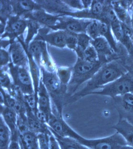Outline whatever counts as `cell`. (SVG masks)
<instances>
[{
	"label": "cell",
	"instance_id": "obj_1",
	"mask_svg": "<svg viewBox=\"0 0 133 149\" xmlns=\"http://www.w3.org/2000/svg\"><path fill=\"white\" fill-rule=\"evenodd\" d=\"M127 72L123 66L116 62H112L103 65L81 90L68 98L66 105L90 95L93 92L115 81Z\"/></svg>",
	"mask_w": 133,
	"mask_h": 149
},
{
	"label": "cell",
	"instance_id": "obj_2",
	"mask_svg": "<svg viewBox=\"0 0 133 149\" xmlns=\"http://www.w3.org/2000/svg\"><path fill=\"white\" fill-rule=\"evenodd\" d=\"M40 68L41 81L51 99L52 114L56 116L62 117L63 108L66 105L67 99V86L62 84L56 71L49 72L42 65Z\"/></svg>",
	"mask_w": 133,
	"mask_h": 149
},
{
	"label": "cell",
	"instance_id": "obj_3",
	"mask_svg": "<svg viewBox=\"0 0 133 149\" xmlns=\"http://www.w3.org/2000/svg\"><path fill=\"white\" fill-rule=\"evenodd\" d=\"M102 63H92L79 58L72 68L70 81L67 86V99L77 91L80 86L89 81L101 67Z\"/></svg>",
	"mask_w": 133,
	"mask_h": 149
},
{
	"label": "cell",
	"instance_id": "obj_4",
	"mask_svg": "<svg viewBox=\"0 0 133 149\" xmlns=\"http://www.w3.org/2000/svg\"><path fill=\"white\" fill-rule=\"evenodd\" d=\"M129 93H133V76L127 72L115 81L93 92L90 95L106 96L114 99Z\"/></svg>",
	"mask_w": 133,
	"mask_h": 149
},
{
	"label": "cell",
	"instance_id": "obj_5",
	"mask_svg": "<svg viewBox=\"0 0 133 149\" xmlns=\"http://www.w3.org/2000/svg\"><path fill=\"white\" fill-rule=\"evenodd\" d=\"M8 72L14 84L24 95L35 94L33 80L29 70L15 66L12 62L8 65Z\"/></svg>",
	"mask_w": 133,
	"mask_h": 149
},
{
	"label": "cell",
	"instance_id": "obj_6",
	"mask_svg": "<svg viewBox=\"0 0 133 149\" xmlns=\"http://www.w3.org/2000/svg\"><path fill=\"white\" fill-rule=\"evenodd\" d=\"M77 141L90 149H120L127 145L123 137L117 132L107 137L92 139L81 136Z\"/></svg>",
	"mask_w": 133,
	"mask_h": 149
},
{
	"label": "cell",
	"instance_id": "obj_7",
	"mask_svg": "<svg viewBox=\"0 0 133 149\" xmlns=\"http://www.w3.org/2000/svg\"><path fill=\"white\" fill-rule=\"evenodd\" d=\"M93 20L61 16L56 24L50 29L55 30L66 31L77 34L86 33L87 27Z\"/></svg>",
	"mask_w": 133,
	"mask_h": 149
},
{
	"label": "cell",
	"instance_id": "obj_8",
	"mask_svg": "<svg viewBox=\"0 0 133 149\" xmlns=\"http://www.w3.org/2000/svg\"><path fill=\"white\" fill-rule=\"evenodd\" d=\"M47 125L52 134L61 137L71 138L77 141L81 136L68 124L63 117L56 116L52 114Z\"/></svg>",
	"mask_w": 133,
	"mask_h": 149
},
{
	"label": "cell",
	"instance_id": "obj_9",
	"mask_svg": "<svg viewBox=\"0 0 133 149\" xmlns=\"http://www.w3.org/2000/svg\"><path fill=\"white\" fill-rule=\"evenodd\" d=\"M27 27V20L17 16H11L8 19L4 34L1 38L8 37L10 43L15 42V39L23 34Z\"/></svg>",
	"mask_w": 133,
	"mask_h": 149
},
{
	"label": "cell",
	"instance_id": "obj_10",
	"mask_svg": "<svg viewBox=\"0 0 133 149\" xmlns=\"http://www.w3.org/2000/svg\"><path fill=\"white\" fill-rule=\"evenodd\" d=\"M113 100L119 118L124 119L133 125V93L126 94Z\"/></svg>",
	"mask_w": 133,
	"mask_h": 149
},
{
	"label": "cell",
	"instance_id": "obj_11",
	"mask_svg": "<svg viewBox=\"0 0 133 149\" xmlns=\"http://www.w3.org/2000/svg\"><path fill=\"white\" fill-rule=\"evenodd\" d=\"M48 27L39 31V34L35 39L40 40L54 46L63 48L66 46V41L70 32L66 31L59 30L48 33Z\"/></svg>",
	"mask_w": 133,
	"mask_h": 149
},
{
	"label": "cell",
	"instance_id": "obj_12",
	"mask_svg": "<svg viewBox=\"0 0 133 149\" xmlns=\"http://www.w3.org/2000/svg\"><path fill=\"white\" fill-rule=\"evenodd\" d=\"M34 2L46 12L54 15L70 16L71 13L77 11L70 7L62 1H35Z\"/></svg>",
	"mask_w": 133,
	"mask_h": 149
},
{
	"label": "cell",
	"instance_id": "obj_13",
	"mask_svg": "<svg viewBox=\"0 0 133 149\" xmlns=\"http://www.w3.org/2000/svg\"><path fill=\"white\" fill-rule=\"evenodd\" d=\"M18 42L15 41L10 45L9 53L11 62L15 66L29 68V61L22 40L18 38Z\"/></svg>",
	"mask_w": 133,
	"mask_h": 149
},
{
	"label": "cell",
	"instance_id": "obj_14",
	"mask_svg": "<svg viewBox=\"0 0 133 149\" xmlns=\"http://www.w3.org/2000/svg\"><path fill=\"white\" fill-rule=\"evenodd\" d=\"M22 17L24 19L33 20L50 28L56 24L61 16L50 14L42 9L29 13Z\"/></svg>",
	"mask_w": 133,
	"mask_h": 149
},
{
	"label": "cell",
	"instance_id": "obj_15",
	"mask_svg": "<svg viewBox=\"0 0 133 149\" xmlns=\"http://www.w3.org/2000/svg\"><path fill=\"white\" fill-rule=\"evenodd\" d=\"M10 3L13 16L21 17L29 13L42 9L34 1H11Z\"/></svg>",
	"mask_w": 133,
	"mask_h": 149
},
{
	"label": "cell",
	"instance_id": "obj_16",
	"mask_svg": "<svg viewBox=\"0 0 133 149\" xmlns=\"http://www.w3.org/2000/svg\"><path fill=\"white\" fill-rule=\"evenodd\" d=\"M26 108L27 126L29 131L37 135L40 134H51L52 132L48 125L40 121L33 111Z\"/></svg>",
	"mask_w": 133,
	"mask_h": 149
},
{
	"label": "cell",
	"instance_id": "obj_17",
	"mask_svg": "<svg viewBox=\"0 0 133 149\" xmlns=\"http://www.w3.org/2000/svg\"><path fill=\"white\" fill-rule=\"evenodd\" d=\"M37 97L38 109L45 113L50 119L53 114L51 99L41 80L38 89Z\"/></svg>",
	"mask_w": 133,
	"mask_h": 149
},
{
	"label": "cell",
	"instance_id": "obj_18",
	"mask_svg": "<svg viewBox=\"0 0 133 149\" xmlns=\"http://www.w3.org/2000/svg\"><path fill=\"white\" fill-rule=\"evenodd\" d=\"M1 117L10 130L11 136L19 134L17 127L18 115L13 110L1 105Z\"/></svg>",
	"mask_w": 133,
	"mask_h": 149
},
{
	"label": "cell",
	"instance_id": "obj_19",
	"mask_svg": "<svg viewBox=\"0 0 133 149\" xmlns=\"http://www.w3.org/2000/svg\"><path fill=\"white\" fill-rule=\"evenodd\" d=\"M91 44L94 47L98 54L99 61L105 62L107 58L111 56L114 52L108 42L102 37L100 36L92 40Z\"/></svg>",
	"mask_w": 133,
	"mask_h": 149
},
{
	"label": "cell",
	"instance_id": "obj_20",
	"mask_svg": "<svg viewBox=\"0 0 133 149\" xmlns=\"http://www.w3.org/2000/svg\"><path fill=\"white\" fill-rule=\"evenodd\" d=\"M112 128L125 140L127 145L133 147V125L124 119L119 118Z\"/></svg>",
	"mask_w": 133,
	"mask_h": 149
},
{
	"label": "cell",
	"instance_id": "obj_21",
	"mask_svg": "<svg viewBox=\"0 0 133 149\" xmlns=\"http://www.w3.org/2000/svg\"><path fill=\"white\" fill-rule=\"evenodd\" d=\"M47 48L46 43L44 41L34 39L29 46L28 51L38 66L40 67L42 65V54Z\"/></svg>",
	"mask_w": 133,
	"mask_h": 149
},
{
	"label": "cell",
	"instance_id": "obj_22",
	"mask_svg": "<svg viewBox=\"0 0 133 149\" xmlns=\"http://www.w3.org/2000/svg\"><path fill=\"white\" fill-rule=\"evenodd\" d=\"M99 33L100 36L104 38L108 42L114 52H116L118 51L117 43L110 24L100 20Z\"/></svg>",
	"mask_w": 133,
	"mask_h": 149
},
{
	"label": "cell",
	"instance_id": "obj_23",
	"mask_svg": "<svg viewBox=\"0 0 133 149\" xmlns=\"http://www.w3.org/2000/svg\"><path fill=\"white\" fill-rule=\"evenodd\" d=\"M110 4L115 11L119 21L127 25L129 23L130 25V17L128 14V9L124 6L121 1H111Z\"/></svg>",
	"mask_w": 133,
	"mask_h": 149
},
{
	"label": "cell",
	"instance_id": "obj_24",
	"mask_svg": "<svg viewBox=\"0 0 133 149\" xmlns=\"http://www.w3.org/2000/svg\"><path fill=\"white\" fill-rule=\"evenodd\" d=\"M52 134L57 140L61 149H90L75 140Z\"/></svg>",
	"mask_w": 133,
	"mask_h": 149
},
{
	"label": "cell",
	"instance_id": "obj_25",
	"mask_svg": "<svg viewBox=\"0 0 133 149\" xmlns=\"http://www.w3.org/2000/svg\"><path fill=\"white\" fill-rule=\"evenodd\" d=\"M11 133L3 119L0 120V149H8L11 141Z\"/></svg>",
	"mask_w": 133,
	"mask_h": 149
},
{
	"label": "cell",
	"instance_id": "obj_26",
	"mask_svg": "<svg viewBox=\"0 0 133 149\" xmlns=\"http://www.w3.org/2000/svg\"><path fill=\"white\" fill-rule=\"evenodd\" d=\"M78 45L75 50L78 58L83 59V53L84 50L90 46L91 38L86 33L77 34Z\"/></svg>",
	"mask_w": 133,
	"mask_h": 149
},
{
	"label": "cell",
	"instance_id": "obj_27",
	"mask_svg": "<svg viewBox=\"0 0 133 149\" xmlns=\"http://www.w3.org/2000/svg\"><path fill=\"white\" fill-rule=\"evenodd\" d=\"M104 1H93L90 8L88 9L91 19L101 21L102 15L105 7Z\"/></svg>",
	"mask_w": 133,
	"mask_h": 149
},
{
	"label": "cell",
	"instance_id": "obj_28",
	"mask_svg": "<svg viewBox=\"0 0 133 149\" xmlns=\"http://www.w3.org/2000/svg\"><path fill=\"white\" fill-rule=\"evenodd\" d=\"M20 138L28 149H40L37 136L29 131H27L20 135Z\"/></svg>",
	"mask_w": 133,
	"mask_h": 149
},
{
	"label": "cell",
	"instance_id": "obj_29",
	"mask_svg": "<svg viewBox=\"0 0 133 149\" xmlns=\"http://www.w3.org/2000/svg\"><path fill=\"white\" fill-rule=\"evenodd\" d=\"M28 33L25 40L24 44L26 48L28 49L30 42L32 40L35 34L39 31L40 28V25L36 21L31 20H27Z\"/></svg>",
	"mask_w": 133,
	"mask_h": 149
},
{
	"label": "cell",
	"instance_id": "obj_30",
	"mask_svg": "<svg viewBox=\"0 0 133 149\" xmlns=\"http://www.w3.org/2000/svg\"><path fill=\"white\" fill-rule=\"evenodd\" d=\"M1 23L6 25L7 20L12 14V7L10 1H1Z\"/></svg>",
	"mask_w": 133,
	"mask_h": 149
},
{
	"label": "cell",
	"instance_id": "obj_31",
	"mask_svg": "<svg viewBox=\"0 0 133 149\" xmlns=\"http://www.w3.org/2000/svg\"><path fill=\"white\" fill-rule=\"evenodd\" d=\"M72 68L57 69L56 73L62 84L67 86L72 77Z\"/></svg>",
	"mask_w": 133,
	"mask_h": 149
},
{
	"label": "cell",
	"instance_id": "obj_32",
	"mask_svg": "<svg viewBox=\"0 0 133 149\" xmlns=\"http://www.w3.org/2000/svg\"><path fill=\"white\" fill-rule=\"evenodd\" d=\"M23 100L26 107L35 114L38 109V100L35 94L24 95Z\"/></svg>",
	"mask_w": 133,
	"mask_h": 149
},
{
	"label": "cell",
	"instance_id": "obj_33",
	"mask_svg": "<svg viewBox=\"0 0 133 149\" xmlns=\"http://www.w3.org/2000/svg\"><path fill=\"white\" fill-rule=\"evenodd\" d=\"M90 62L98 63L99 61L98 54L91 45L84 52L83 59Z\"/></svg>",
	"mask_w": 133,
	"mask_h": 149
},
{
	"label": "cell",
	"instance_id": "obj_34",
	"mask_svg": "<svg viewBox=\"0 0 133 149\" xmlns=\"http://www.w3.org/2000/svg\"><path fill=\"white\" fill-rule=\"evenodd\" d=\"M100 20H93L88 26L86 33L91 38L95 40L100 37L99 26Z\"/></svg>",
	"mask_w": 133,
	"mask_h": 149
},
{
	"label": "cell",
	"instance_id": "obj_35",
	"mask_svg": "<svg viewBox=\"0 0 133 149\" xmlns=\"http://www.w3.org/2000/svg\"><path fill=\"white\" fill-rule=\"evenodd\" d=\"M51 134H40L37 135L40 149H50V136Z\"/></svg>",
	"mask_w": 133,
	"mask_h": 149
},
{
	"label": "cell",
	"instance_id": "obj_36",
	"mask_svg": "<svg viewBox=\"0 0 133 149\" xmlns=\"http://www.w3.org/2000/svg\"><path fill=\"white\" fill-rule=\"evenodd\" d=\"M77 45V34L70 33L66 41V46L70 49L75 50Z\"/></svg>",
	"mask_w": 133,
	"mask_h": 149
},
{
	"label": "cell",
	"instance_id": "obj_37",
	"mask_svg": "<svg viewBox=\"0 0 133 149\" xmlns=\"http://www.w3.org/2000/svg\"><path fill=\"white\" fill-rule=\"evenodd\" d=\"M10 53L7 52L5 49H1V66L4 67L8 65L10 60Z\"/></svg>",
	"mask_w": 133,
	"mask_h": 149
},
{
	"label": "cell",
	"instance_id": "obj_38",
	"mask_svg": "<svg viewBox=\"0 0 133 149\" xmlns=\"http://www.w3.org/2000/svg\"><path fill=\"white\" fill-rule=\"evenodd\" d=\"M64 3L73 9L82 10H84L82 1H62Z\"/></svg>",
	"mask_w": 133,
	"mask_h": 149
},
{
	"label": "cell",
	"instance_id": "obj_39",
	"mask_svg": "<svg viewBox=\"0 0 133 149\" xmlns=\"http://www.w3.org/2000/svg\"><path fill=\"white\" fill-rule=\"evenodd\" d=\"M8 149H21L20 143V134L11 136Z\"/></svg>",
	"mask_w": 133,
	"mask_h": 149
},
{
	"label": "cell",
	"instance_id": "obj_40",
	"mask_svg": "<svg viewBox=\"0 0 133 149\" xmlns=\"http://www.w3.org/2000/svg\"><path fill=\"white\" fill-rule=\"evenodd\" d=\"M50 149H61L57 140L52 133L50 136Z\"/></svg>",
	"mask_w": 133,
	"mask_h": 149
},
{
	"label": "cell",
	"instance_id": "obj_41",
	"mask_svg": "<svg viewBox=\"0 0 133 149\" xmlns=\"http://www.w3.org/2000/svg\"><path fill=\"white\" fill-rule=\"evenodd\" d=\"M130 27L131 32L130 36L133 42V8L132 10L131 15H130Z\"/></svg>",
	"mask_w": 133,
	"mask_h": 149
},
{
	"label": "cell",
	"instance_id": "obj_42",
	"mask_svg": "<svg viewBox=\"0 0 133 149\" xmlns=\"http://www.w3.org/2000/svg\"><path fill=\"white\" fill-rule=\"evenodd\" d=\"M84 10L90 8L92 4L93 1H82Z\"/></svg>",
	"mask_w": 133,
	"mask_h": 149
},
{
	"label": "cell",
	"instance_id": "obj_43",
	"mask_svg": "<svg viewBox=\"0 0 133 149\" xmlns=\"http://www.w3.org/2000/svg\"><path fill=\"white\" fill-rule=\"evenodd\" d=\"M120 149H133V147L127 145L121 147Z\"/></svg>",
	"mask_w": 133,
	"mask_h": 149
}]
</instances>
